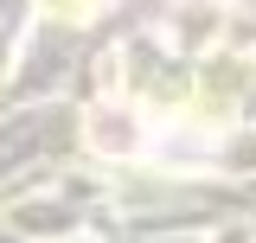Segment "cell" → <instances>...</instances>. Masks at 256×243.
I'll use <instances>...</instances> for the list:
<instances>
[{
	"label": "cell",
	"instance_id": "1",
	"mask_svg": "<svg viewBox=\"0 0 256 243\" xmlns=\"http://www.w3.org/2000/svg\"><path fill=\"white\" fill-rule=\"evenodd\" d=\"M134 141H141V122L128 109H96L90 116V148L96 154H134Z\"/></svg>",
	"mask_w": 256,
	"mask_h": 243
},
{
	"label": "cell",
	"instance_id": "2",
	"mask_svg": "<svg viewBox=\"0 0 256 243\" xmlns=\"http://www.w3.org/2000/svg\"><path fill=\"white\" fill-rule=\"evenodd\" d=\"M244 64L237 58H212V70H205V122H224V109H230V96L244 90Z\"/></svg>",
	"mask_w": 256,
	"mask_h": 243
},
{
	"label": "cell",
	"instance_id": "3",
	"mask_svg": "<svg viewBox=\"0 0 256 243\" xmlns=\"http://www.w3.org/2000/svg\"><path fill=\"white\" fill-rule=\"evenodd\" d=\"M45 13H58V20H90L96 13V0H38Z\"/></svg>",
	"mask_w": 256,
	"mask_h": 243
}]
</instances>
